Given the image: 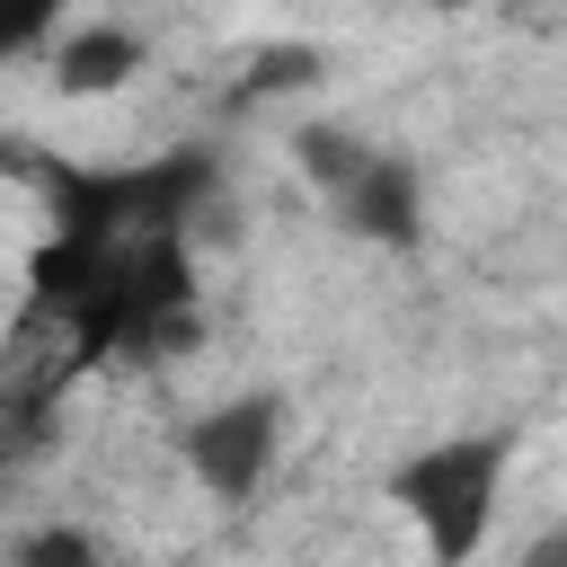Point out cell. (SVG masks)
<instances>
[{"label": "cell", "instance_id": "6da1fadb", "mask_svg": "<svg viewBox=\"0 0 567 567\" xmlns=\"http://www.w3.org/2000/svg\"><path fill=\"white\" fill-rule=\"evenodd\" d=\"M505 470H514V434L505 425L443 434V443H425V452L399 461L390 496L416 523V540H425L434 567H478V549L496 532V505H505Z\"/></svg>", "mask_w": 567, "mask_h": 567}, {"label": "cell", "instance_id": "7a4b0ae2", "mask_svg": "<svg viewBox=\"0 0 567 567\" xmlns=\"http://www.w3.org/2000/svg\"><path fill=\"white\" fill-rule=\"evenodd\" d=\"M275 452H284V399H266V390H248V399H230V408H213V416L186 425V470L221 505L257 496L266 470H275Z\"/></svg>", "mask_w": 567, "mask_h": 567}, {"label": "cell", "instance_id": "3957f363", "mask_svg": "<svg viewBox=\"0 0 567 567\" xmlns=\"http://www.w3.org/2000/svg\"><path fill=\"white\" fill-rule=\"evenodd\" d=\"M328 204L354 239H381V248H408L425 230V177L408 151H381V142H354V159L328 177Z\"/></svg>", "mask_w": 567, "mask_h": 567}, {"label": "cell", "instance_id": "277c9868", "mask_svg": "<svg viewBox=\"0 0 567 567\" xmlns=\"http://www.w3.org/2000/svg\"><path fill=\"white\" fill-rule=\"evenodd\" d=\"M142 62H151V44H142L133 27H115V18L62 27V44H53V80H62L71 97H106V89H124Z\"/></svg>", "mask_w": 567, "mask_h": 567}, {"label": "cell", "instance_id": "5b68a950", "mask_svg": "<svg viewBox=\"0 0 567 567\" xmlns=\"http://www.w3.org/2000/svg\"><path fill=\"white\" fill-rule=\"evenodd\" d=\"M18 567H97V540L80 523H44V532L18 540Z\"/></svg>", "mask_w": 567, "mask_h": 567}, {"label": "cell", "instance_id": "8992f818", "mask_svg": "<svg viewBox=\"0 0 567 567\" xmlns=\"http://www.w3.org/2000/svg\"><path fill=\"white\" fill-rule=\"evenodd\" d=\"M44 35H53V9H35V0H9L0 9V62L27 53V44H44Z\"/></svg>", "mask_w": 567, "mask_h": 567}]
</instances>
